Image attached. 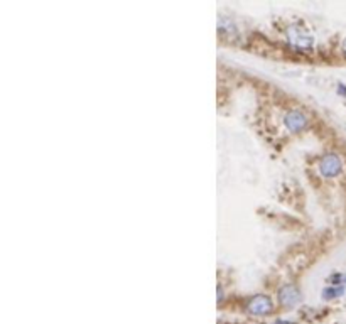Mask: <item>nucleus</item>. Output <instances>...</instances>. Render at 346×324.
<instances>
[{
	"label": "nucleus",
	"instance_id": "nucleus-1",
	"mask_svg": "<svg viewBox=\"0 0 346 324\" xmlns=\"http://www.w3.org/2000/svg\"><path fill=\"white\" fill-rule=\"evenodd\" d=\"M321 174L326 177H333L336 176L339 171H341V161L338 156H334V154H328V156H324V159L321 161Z\"/></svg>",
	"mask_w": 346,
	"mask_h": 324
},
{
	"label": "nucleus",
	"instance_id": "nucleus-2",
	"mask_svg": "<svg viewBox=\"0 0 346 324\" xmlns=\"http://www.w3.org/2000/svg\"><path fill=\"white\" fill-rule=\"evenodd\" d=\"M248 311L252 314H258V316H263V314H268L272 311V302L270 299L265 296H258L253 297L252 301L248 302Z\"/></svg>",
	"mask_w": 346,
	"mask_h": 324
},
{
	"label": "nucleus",
	"instance_id": "nucleus-3",
	"mask_svg": "<svg viewBox=\"0 0 346 324\" xmlns=\"http://www.w3.org/2000/svg\"><path fill=\"white\" fill-rule=\"evenodd\" d=\"M284 122L289 130H292V132H299L301 128H304L307 125V118L304 117V113L299 112V110H291V112L286 115Z\"/></svg>",
	"mask_w": 346,
	"mask_h": 324
},
{
	"label": "nucleus",
	"instance_id": "nucleus-4",
	"mask_svg": "<svg viewBox=\"0 0 346 324\" xmlns=\"http://www.w3.org/2000/svg\"><path fill=\"white\" fill-rule=\"evenodd\" d=\"M281 302L284 306H294V304L299 302V292H297V289L292 287V285H286L281 291Z\"/></svg>",
	"mask_w": 346,
	"mask_h": 324
},
{
	"label": "nucleus",
	"instance_id": "nucleus-5",
	"mask_svg": "<svg viewBox=\"0 0 346 324\" xmlns=\"http://www.w3.org/2000/svg\"><path fill=\"white\" fill-rule=\"evenodd\" d=\"M289 41L294 42L297 47H309L312 44V37L297 32V29H291L289 31Z\"/></svg>",
	"mask_w": 346,
	"mask_h": 324
},
{
	"label": "nucleus",
	"instance_id": "nucleus-6",
	"mask_svg": "<svg viewBox=\"0 0 346 324\" xmlns=\"http://www.w3.org/2000/svg\"><path fill=\"white\" fill-rule=\"evenodd\" d=\"M344 292V287H328V289H324L323 291V297L326 299H333V297H338L341 296V294Z\"/></svg>",
	"mask_w": 346,
	"mask_h": 324
},
{
	"label": "nucleus",
	"instance_id": "nucleus-7",
	"mask_svg": "<svg viewBox=\"0 0 346 324\" xmlns=\"http://www.w3.org/2000/svg\"><path fill=\"white\" fill-rule=\"evenodd\" d=\"M343 51L346 52V41H344V44H343Z\"/></svg>",
	"mask_w": 346,
	"mask_h": 324
}]
</instances>
